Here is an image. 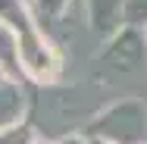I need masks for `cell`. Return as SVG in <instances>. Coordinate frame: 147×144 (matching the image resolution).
<instances>
[{"label": "cell", "mask_w": 147, "mask_h": 144, "mask_svg": "<svg viewBox=\"0 0 147 144\" xmlns=\"http://www.w3.org/2000/svg\"><path fill=\"white\" fill-rule=\"evenodd\" d=\"M0 66H3L9 75H19V72H22V63H19V44H16V31L9 28L3 19H0Z\"/></svg>", "instance_id": "6"}, {"label": "cell", "mask_w": 147, "mask_h": 144, "mask_svg": "<svg viewBox=\"0 0 147 144\" xmlns=\"http://www.w3.org/2000/svg\"><path fill=\"white\" fill-rule=\"evenodd\" d=\"M0 19L16 31L22 72L28 78H34L38 85H50L59 75V57H57V50L47 44L44 28L34 22L31 9L22 0H0Z\"/></svg>", "instance_id": "1"}, {"label": "cell", "mask_w": 147, "mask_h": 144, "mask_svg": "<svg viewBox=\"0 0 147 144\" xmlns=\"http://www.w3.org/2000/svg\"><path fill=\"white\" fill-rule=\"evenodd\" d=\"M91 128L107 144H144L147 141V110L138 100H119Z\"/></svg>", "instance_id": "2"}, {"label": "cell", "mask_w": 147, "mask_h": 144, "mask_svg": "<svg viewBox=\"0 0 147 144\" xmlns=\"http://www.w3.org/2000/svg\"><path fill=\"white\" fill-rule=\"evenodd\" d=\"M22 91L16 85V75H9L3 66H0V128L3 125H13L22 119Z\"/></svg>", "instance_id": "5"}, {"label": "cell", "mask_w": 147, "mask_h": 144, "mask_svg": "<svg viewBox=\"0 0 147 144\" xmlns=\"http://www.w3.org/2000/svg\"><path fill=\"white\" fill-rule=\"evenodd\" d=\"M34 144H38V141H34Z\"/></svg>", "instance_id": "11"}, {"label": "cell", "mask_w": 147, "mask_h": 144, "mask_svg": "<svg viewBox=\"0 0 147 144\" xmlns=\"http://www.w3.org/2000/svg\"><path fill=\"white\" fill-rule=\"evenodd\" d=\"M125 22L128 25H147V0H125Z\"/></svg>", "instance_id": "9"}, {"label": "cell", "mask_w": 147, "mask_h": 144, "mask_svg": "<svg viewBox=\"0 0 147 144\" xmlns=\"http://www.w3.org/2000/svg\"><path fill=\"white\" fill-rule=\"evenodd\" d=\"M59 144H88V141H85V138H75V135H72V138H63Z\"/></svg>", "instance_id": "10"}, {"label": "cell", "mask_w": 147, "mask_h": 144, "mask_svg": "<svg viewBox=\"0 0 147 144\" xmlns=\"http://www.w3.org/2000/svg\"><path fill=\"white\" fill-rule=\"evenodd\" d=\"M88 16L97 34L113 38L125 22V0H88Z\"/></svg>", "instance_id": "4"}, {"label": "cell", "mask_w": 147, "mask_h": 144, "mask_svg": "<svg viewBox=\"0 0 147 144\" xmlns=\"http://www.w3.org/2000/svg\"><path fill=\"white\" fill-rule=\"evenodd\" d=\"M0 144H34V132L25 122H13L0 128Z\"/></svg>", "instance_id": "8"}, {"label": "cell", "mask_w": 147, "mask_h": 144, "mask_svg": "<svg viewBox=\"0 0 147 144\" xmlns=\"http://www.w3.org/2000/svg\"><path fill=\"white\" fill-rule=\"evenodd\" d=\"M66 6H69V0H34V3H31V16H34L38 25L57 22V19H63Z\"/></svg>", "instance_id": "7"}, {"label": "cell", "mask_w": 147, "mask_h": 144, "mask_svg": "<svg viewBox=\"0 0 147 144\" xmlns=\"http://www.w3.org/2000/svg\"><path fill=\"white\" fill-rule=\"evenodd\" d=\"M144 53H147V41L144 34L135 28V25H125V28H119L113 38H110V44H107V50H103V57H100V75H128V72H135V69H141L144 66Z\"/></svg>", "instance_id": "3"}]
</instances>
